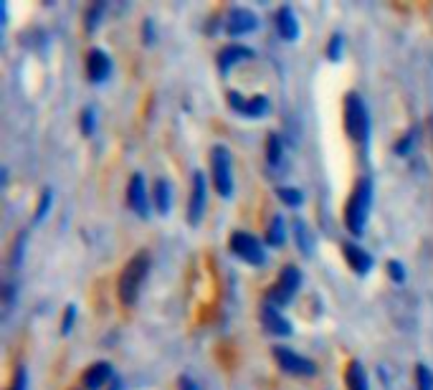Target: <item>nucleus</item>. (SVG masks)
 Returning <instances> with one entry per match:
<instances>
[{
	"instance_id": "nucleus-9",
	"label": "nucleus",
	"mask_w": 433,
	"mask_h": 390,
	"mask_svg": "<svg viewBox=\"0 0 433 390\" xmlns=\"http://www.w3.org/2000/svg\"><path fill=\"white\" fill-rule=\"evenodd\" d=\"M205 210V175L201 170L193 173V193H191V205H188V218L193 226H198V221L203 218Z\"/></svg>"
},
{
	"instance_id": "nucleus-30",
	"label": "nucleus",
	"mask_w": 433,
	"mask_h": 390,
	"mask_svg": "<svg viewBox=\"0 0 433 390\" xmlns=\"http://www.w3.org/2000/svg\"><path fill=\"white\" fill-rule=\"evenodd\" d=\"M74 317H76V307L74 304H69L64 312V322H61V332L69 335L71 332V327H74Z\"/></svg>"
},
{
	"instance_id": "nucleus-3",
	"label": "nucleus",
	"mask_w": 433,
	"mask_h": 390,
	"mask_svg": "<svg viewBox=\"0 0 433 390\" xmlns=\"http://www.w3.org/2000/svg\"><path fill=\"white\" fill-rule=\"evenodd\" d=\"M368 109L358 94L350 92L345 97V129L355 142L368 140Z\"/></svg>"
},
{
	"instance_id": "nucleus-34",
	"label": "nucleus",
	"mask_w": 433,
	"mask_h": 390,
	"mask_svg": "<svg viewBox=\"0 0 433 390\" xmlns=\"http://www.w3.org/2000/svg\"><path fill=\"white\" fill-rule=\"evenodd\" d=\"M144 43H152V21H144Z\"/></svg>"
},
{
	"instance_id": "nucleus-18",
	"label": "nucleus",
	"mask_w": 433,
	"mask_h": 390,
	"mask_svg": "<svg viewBox=\"0 0 433 390\" xmlns=\"http://www.w3.org/2000/svg\"><path fill=\"white\" fill-rule=\"evenodd\" d=\"M170 200H173V193H170V183L168 180H157L155 183V208L160 213H168L170 210Z\"/></svg>"
},
{
	"instance_id": "nucleus-23",
	"label": "nucleus",
	"mask_w": 433,
	"mask_h": 390,
	"mask_svg": "<svg viewBox=\"0 0 433 390\" xmlns=\"http://www.w3.org/2000/svg\"><path fill=\"white\" fill-rule=\"evenodd\" d=\"M416 383L418 390H433V373L428 365H418L416 367Z\"/></svg>"
},
{
	"instance_id": "nucleus-5",
	"label": "nucleus",
	"mask_w": 433,
	"mask_h": 390,
	"mask_svg": "<svg viewBox=\"0 0 433 390\" xmlns=\"http://www.w3.org/2000/svg\"><path fill=\"white\" fill-rule=\"evenodd\" d=\"M210 160H213V183H215V190L228 198L233 193V173H231V152L225 147H213L210 152Z\"/></svg>"
},
{
	"instance_id": "nucleus-26",
	"label": "nucleus",
	"mask_w": 433,
	"mask_h": 390,
	"mask_svg": "<svg viewBox=\"0 0 433 390\" xmlns=\"http://www.w3.org/2000/svg\"><path fill=\"white\" fill-rule=\"evenodd\" d=\"M51 198H53V193L46 188V190H43V195H41V200H38V208H36V213H33V221H36V223H38L41 218H43V216H46V213H48V205H51Z\"/></svg>"
},
{
	"instance_id": "nucleus-29",
	"label": "nucleus",
	"mask_w": 433,
	"mask_h": 390,
	"mask_svg": "<svg viewBox=\"0 0 433 390\" xmlns=\"http://www.w3.org/2000/svg\"><path fill=\"white\" fill-rule=\"evenodd\" d=\"M413 140H416V129H410L405 137H400V142L395 145V152H398V155H405V152L413 147Z\"/></svg>"
},
{
	"instance_id": "nucleus-10",
	"label": "nucleus",
	"mask_w": 433,
	"mask_h": 390,
	"mask_svg": "<svg viewBox=\"0 0 433 390\" xmlns=\"http://www.w3.org/2000/svg\"><path fill=\"white\" fill-rule=\"evenodd\" d=\"M87 74L94 84L105 82L107 76L112 74V61H109V56H107V51L92 48V51L87 53Z\"/></svg>"
},
{
	"instance_id": "nucleus-22",
	"label": "nucleus",
	"mask_w": 433,
	"mask_h": 390,
	"mask_svg": "<svg viewBox=\"0 0 433 390\" xmlns=\"http://www.w3.org/2000/svg\"><path fill=\"white\" fill-rule=\"evenodd\" d=\"M269 165L272 168H277L279 163H282V140H279V134H269Z\"/></svg>"
},
{
	"instance_id": "nucleus-24",
	"label": "nucleus",
	"mask_w": 433,
	"mask_h": 390,
	"mask_svg": "<svg viewBox=\"0 0 433 390\" xmlns=\"http://www.w3.org/2000/svg\"><path fill=\"white\" fill-rule=\"evenodd\" d=\"M277 195L284 200V203L294 205V208L301 203V193L296 190V188H287V185H284V188H277Z\"/></svg>"
},
{
	"instance_id": "nucleus-14",
	"label": "nucleus",
	"mask_w": 433,
	"mask_h": 390,
	"mask_svg": "<svg viewBox=\"0 0 433 390\" xmlns=\"http://www.w3.org/2000/svg\"><path fill=\"white\" fill-rule=\"evenodd\" d=\"M342 254H345L347 264H350L353 271H358V274H368L370 266H373V256H370L365 249H360L358 244H345L342 246Z\"/></svg>"
},
{
	"instance_id": "nucleus-19",
	"label": "nucleus",
	"mask_w": 433,
	"mask_h": 390,
	"mask_svg": "<svg viewBox=\"0 0 433 390\" xmlns=\"http://www.w3.org/2000/svg\"><path fill=\"white\" fill-rule=\"evenodd\" d=\"M347 385H350V390H368V378H365L360 362H350V367H347Z\"/></svg>"
},
{
	"instance_id": "nucleus-6",
	"label": "nucleus",
	"mask_w": 433,
	"mask_h": 390,
	"mask_svg": "<svg viewBox=\"0 0 433 390\" xmlns=\"http://www.w3.org/2000/svg\"><path fill=\"white\" fill-rule=\"evenodd\" d=\"M299 284H301L299 269L284 266V271L279 274L274 289L269 291V302H272V304H289V302H292V297L296 294V289H299Z\"/></svg>"
},
{
	"instance_id": "nucleus-32",
	"label": "nucleus",
	"mask_w": 433,
	"mask_h": 390,
	"mask_svg": "<svg viewBox=\"0 0 433 390\" xmlns=\"http://www.w3.org/2000/svg\"><path fill=\"white\" fill-rule=\"evenodd\" d=\"M11 390H26V370H23V367H18L16 380H13V388Z\"/></svg>"
},
{
	"instance_id": "nucleus-1",
	"label": "nucleus",
	"mask_w": 433,
	"mask_h": 390,
	"mask_svg": "<svg viewBox=\"0 0 433 390\" xmlns=\"http://www.w3.org/2000/svg\"><path fill=\"white\" fill-rule=\"evenodd\" d=\"M147 271H150V254L147 251H139V254H134L132 259H129V264L124 266V271H122L119 276V299L122 304H127V307H132L134 302H137V294L139 289H142V281L144 276H147Z\"/></svg>"
},
{
	"instance_id": "nucleus-7",
	"label": "nucleus",
	"mask_w": 433,
	"mask_h": 390,
	"mask_svg": "<svg viewBox=\"0 0 433 390\" xmlns=\"http://www.w3.org/2000/svg\"><path fill=\"white\" fill-rule=\"evenodd\" d=\"M259 26V18H256L254 11L249 8H231L228 16H225V31L231 36H243V33H251V31Z\"/></svg>"
},
{
	"instance_id": "nucleus-4",
	"label": "nucleus",
	"mask_w": 433,
	"mask_h": 390,
	"mask_svg": "<svg viewBox=\"0 0 433 390\" xmlns=\"http://www.w3.org/2000/svg\"><path fill=\"white\" fill-rule=\"evenodd\" d=\"M231 251L236 254L238 259H243L246 264H251V266H261V264L266 261V254H264V246H261V241L256 239V236H251V233L246 231H236L231 236Z\"/></svg>"
},
{
	"instance_id": "nucleus-17",
	"label": "nucleus",
	"mask_w": 433,
	"mask_h": 390,
	"mask_svg": "<svg viewBox=\"0 0 433 390\" xmlns=\"http://www.w3.org/2000/svg\"><path fill=\"white\" fill-rule=\"evenodd\" d=\"M254 56V51H251V48H246V46H236V43H233V46H225L223 51L218 53V66H220V71H228L231 69L233 64H238V61H243V58H251Z\"/></svg>"
},
{
	"instance_id": "nucleus-25",
	"label": "nucleus",
	"mask_w": 433,
	"mask_h": 390,
	"mask_svg": "<svg viewBox=\"0 0 433 390\" xmlns=\"http://www.w3.org/2000/svg\"><path fill=\"white\" fill-rule=\"evenodd\" d=\"M94 127H97V117H94V109L87 107L81 112V132L84 134H94Z\"/></svg>"
},
{
	"instance_id": "nucleus-13",
	"label": "nucleus",
	"mask_w": 433,
	"mask_h": 390,
	"mask_svg": "<svg viewBox=\"0 0 433 390\" xmlns=\"http://www.w3.org/2000/svg\"><path fill=\"white\" fill-rule=\"evenodd\" d=\"M127 200L129 208L139 216H147V193H144V178L142 173H134L132 180H129V190H127Z\"/></svg>"
},
{
	"instance_id": "nucleus-8",
	"label": "nucleus",
	"mask_w": 433,
	"mask_h": 390,
	"mask_svg": "<svg viewBox=\"0 0 433 390\" xmlns=\"http://www.w3.org/2000/svg\"><path fill=\"white\" fill-rule=\"evenodd\" d=\"M274 357H277V362L282 365V370H287V373L292 375H314V365L306 357L296 355V352H292L289 347H274Z\"/></svg>"
},
{
	"instance_id": "nucleus-12",
	"label": "nucleus",
	"mask_w": 433,
	"mask_h": 390,
	"mask_svg": "<svg viewBox=\"0 0 433 390\" xmlns=\"http://www.w3.org/2000/svg\"><path fill=\"white\" fill-rule=\"evenodd\" d=\"M261 322H264L266 330L274 332V335H292V325H289V320L284 315H279V309L274 307L272 302L261 307Z\"/></svg>"
},
{
	"instance_id": "nucleus-21",
	"label": "nucleus",
	"mask_w": 433,
	"mask_h": 390,
	"mask_svg": "<svg viewBox=\"0 0 433 390\" xmlns=\"http://www.w3.org/2000/svg\"><path fill=\"white\" fill-rule=\"evenodd\" d=\"M294 233H296V241H299V249L304 254H312V236L306 231L304 221H294Z\"/></svg>"
},
{
	"instance_id": "nucleus-2",
	"label": "nucleus",
	"mask_w": 433,
	"mask_h": 390,
	"mask_svg": "<svg viewBox=\"0 0 433 390\" xmlns=\"http://www.w3.org/2000/svg\"><path fill=\"white\" fill-rule=\"evenodd\" d=\"M370 198H373L370 180H358V185H355L353 195H350L345 208V223L353 236H360V233L365 231V223H368V213H370Z\"/></svg>"
},
{
	"instance_id": "nucleus-33",
	"label": "nucleus",
	"mask_w": 433,
	"mask_h": 390,
	"mask_svg": "<svg viewBox=\"0 0 433 390\" xmlns=\"http://www.w3.org/2000/svg\"><path fill=\"white\" fill-rule=\"evenodd\" d=\"M180 390H198V385L193 383L188 375H183V378H180Z\"/></svg>"
},
{
	"instance_id": "nucleus-28",
	"label": "nucleus",
	"mask_w": 433,
	"mask_h": 390,
	"mask_svg": "<svg viewBox=\"0 0 433 390\" xmlns=\"http://www.w3.org/2000/svg\"><path fill=\"white\" fill-rule=\"evenodd\" d=\"M342 43H345V38H342L340 33H335V36H332V38H329V48H327V56L332 58V61H337V58H340Z\"/></svg>"
},
{
	"instance_id": "nucleus-11",
	"label": "nucleus",
	"mask_w": 433,
	"mask_h": 390,
	"mask_svg": "<svg viewBox=\"0 0 433 390\" xmlns=\"http://www.w3.org/2000/svg\"><path fill=\"white\" fill-rule=\"evenodd\" d=\"M228 102H231V107L238 112V114H246V117H261L266 109H269V99H266V97L243 99L238 92H228Z\"/></svg>"
},
{
	"instance_id": "nucleus-27",
	"label": "nucleus",
	"mask_w": 433,
	"mask_h": 390,
	"mask_svg": "<svg viewBox=\"0 0 433 390\" xmlns=\"http://www.w3.org/2000/svg\"><path fill=\"white\" fill-rule=\"evenodd\" d=\"M102 13H105V3H94L92 8H89L87 13V31H94L99 26V18H102Z\"/></svg>"
},
{
	"instance_id": "nucleus-20",
	"label": "nucleus",
	"mask_w": 433,
	"mask_h": 390,
	"mask_svg": "<svg viewBox=\"0 0 433 390\" xmlns=\"http://www.w3.org/2000/svg\"><path fill=\"white\" fill-rule=\"evenodd\" d=\"M266 241L272 246H282L284 244V221L282 216L272 218V226H269V233H266Z\"/></svg>"
},
{
	"instance_id": "nucleus-15",
	"label": "nucleus",
	"mask_w": 433,
	"mask_h": 390,
	"mask_svg": "<svg viewBox=\"0 0 433 390\" xmlns=\"http://www.w3.org/2000/svg\"><path fill=\"white\" fill-rule=\"evenodd\" d=\"M109 378H112L109 362H94L87 373H84V385H87V390H102L109 383Z\"/></svg>"
},
{
	"instance_id": "nucleus-16",
	"label": "nucleus",
	"mask_w": 433,
	"mask_h": 390,
	"mask_svg": "<svg viewBox=\"0 0 433 390\" xmlns=\"http://www.w3.org/2000/svg\"><path fill=\"white\" fill-rule=\"evenodd\" d=\"M277 28L282 33L284 41H294L296 36H299V23H296V16L294 11L289 6H282L277 13Z\"/></svg>"
},
{
	"instance_id": "nucleus-31",
	"label": "nucleus",
	"mask_w": 433,
	"mask_h": 390,
	"mask_svg": "<svg viewBox=\"0 0 433 390\" xmlns=\"http://www.w3.org/2000/svg\"><path fill=\"white\" fill-rule=\"evenodd\" d=\"M387 271H390V276H393V281H405V271L403 266H400V261H390L387 264Z\"/></svg>"
}]
</instances>
